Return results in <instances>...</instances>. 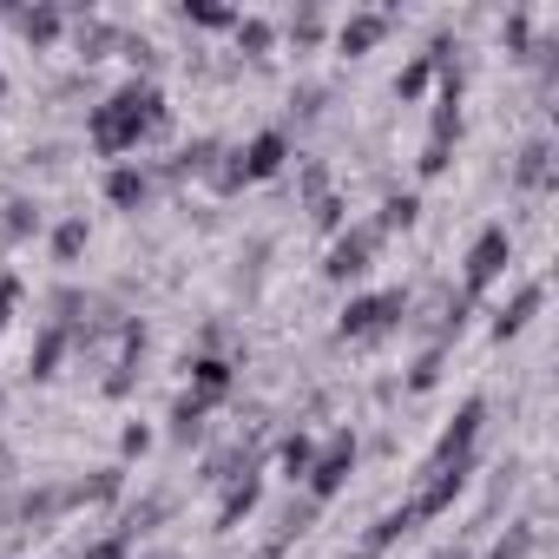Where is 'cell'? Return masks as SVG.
Wrapping results in <instances>:
<instances>
[{
  "instance_id": "cell-21",
  "label": "cell",
  "mask_w": 559,
  "mask_h": 559,
  "mask_svg": "<svg viewBox=\"0 0 559 559\" xmlns=\"http://www.w3.org/2000/svg\"><path fill=\"white\" fill-rule=\"evenodd\" d=\"M86 243H93L86 217H67V224H53V263H80V257H86Z\"/></svg>"
},
{
  "instance_id": "cell-28",
  "label": "cell",
  "mask_w": 559,
  "mask_h": 559,
  "mask_svg": "<svg viewBox=\"0 0 559 559\" xmlns=\"http://www.w3.org/2000/svg\"><path fill=\"white\" fill-rule=\"evenodd\" d=\"M290 40H297V47H317V40H323V14H317V8L290 14Z\"/></svg>"
},
{
  "instance_id": "cell-24",
  "label": "cell",
  "mask_w": 559,
  "mask_h": 559,
  "mask_svg": "<svg viewBox=\"0 0 559 559\" xmlns=\"http://www.w3.org/2000/svg\"><path fill=\"white\" fill-rule=\"evenodd\" d=\"M230 34H237V47H243L250 60H263V53H270V40H276V27H270L263 14H237V27H230Z\"/></svg>"
},
{
  "instance_id": "cell-7",
  "label": "cell",
  "mask_w": 559,
  "mask_h": 559,
  "mask_svg": "<svg viewBox=\"0 0 559 559\" xmlns=\"http://www.w3.org/2000/svg\"><path fill=\"white\" fill-rule=\"evenodd\" d=\"M480 421H487V402H467V408L448 421V435L435 441V467H454V461H467V454H474V435H480Z\"/></svg>"
},
{
  "instance_id": "cell-29",
  "label": "cell",
  "mask_w": 559,
  "mask_h": 559,
  "mask_svg": "<svg viewBox=\"0 0 559 559\" xmlns=\"http://www.w3.org/2000/svg\"><path fill=\"white\" fill-rule=\"evenodd\" d=\"M310 217H317V230H330V237H336V230H343V198H330V191H323V198H310Z\"/></svg>"
},
{
  "instance_id": "cell-17",
  "label": "cell",
  "mask_w": 559,
  "mask_h": 559,
  "mask_svg": "<svg viewBox=\"0 0 559 559\" xmlns=\"http://www.w3.org/2000/svg\"><path fill=\"white\" fill-rule=\"evenodd\" d=\"M217 158H224V145H217V139H191V145L171 158V178H211V171H217Z\"/></svg>"
},
{
  "instance_id": "cell-22",
  "label": "cell",
  "mask_w": 559,
  "mask_h": 559,
  "mask_svg": "<svg viewBox=\"0 0 559 559\" xmlns=\"http://www.w3.org/2000/svg\"><path fill=\"white\" fill-rule=\"evenodd\" d=\"M204 408H211L204 395H178L171 402V441H198L204 435Z\"/></svg>"
},
{
  "instance_id": "cell-23",
  "label": "cell",
  "mask_w": 559,
  "mask_h": 559,
  "mask_svg": "<svg viewBox=\"0 0 559 559\" xmlns=\"http://www.w3.org/2000/svg\"><path fill=\"white\" fill-rule=\"evenodd\" d=\"M0 230H8V243H27L40 230V204L34 198H8V217H0Z\"/></svg>"
},
{
  "instance_id": "cell-3",
  "label": "cell",
  "mask_w": 559,
  "mask_h": 559,
  "mask_svg": "<svg viewBox=\"0 0 559 559\" xmlns=\"http://www.w3.org/2000/svg\"><path fill=\"white\" fill-rule=\"evenodd\" d=\"M376 250H382V230L376 224H349V230L330 237L323 276H330V284H362V276L376 270Z\"/></svg>"
},
{
  "instance_id": "cell-6",
  "label": "cell",
  "mask_w": 559,
  "mask_h": 559,
  "mask_svg": "<svg viewBox=\"0 0 559 559\" xmlns=\"http://www.w3.org/2000/svg\"><path fill=\"white\" fill-rule=\"evenodd\" d=\"M237 165H243V178H250V185H263V178H276V171L290 165V139L270 126V132H257L250 145H237Z\"/></svg>"
},
{
  "instance_id": "cell-4",
  "label": "cell",
  "mask_w": 559,
  "mask_h": 559,
  "mask_svg": "<svg viewBox=\"0 0 559 559\" xmlns=\"http://www.w3.org/2000/svg\"><path fill=\"white\" fill-rule=\"evenodd\" d=\"M507 263H513V237H507V224H487V230L474 237V250H467L461 297H467V304L487 297V284H493V276H507Z\"/></svg>"
},
{
  "instance_id": "cell-36",
  "label": "cell",
  "mask_w": 559,
  "mask_h": 559,
  "mask_svg": "<svg viewBox=\"0 0 559 559\" xmlns=\"http://www.w3.org/2000/svg\"><path fill=\"white\" fill-rule=\"evenodd\" d=\"M145 559H171V552H145Z\"/></svg>"
},
{
  "instance_id": "cell-12",
  "label": "cell",
  "mask_w": 559,
  "mask_h": 559,
  "mask_svg": "<svg viewBox=\"0 0 559 559\" xmlns=\"http://www.w3.org/2000/svg\"><path fill=\"white\" fill-rule=\"evenodd\" d=\"M539 304H546V290H539V284H526V290H520V297H513V304L493 317V343H513V336H520V330L539 317Z\"/></svg>"
},
{
  "instance_id": "cell-15",
  "label": "cell",
  "mask_w": 559,
  "mask_h": 559,
  "mask_svg": "<svg viewBox=\"0 0 559 559\" xmlns=\"http://www.w3.org/2000/svg\"><path fill=\"white\" fill-rule=\"evenodd\" d=\"M119 493H126V467H99L93 480L67 487V500H73V507H112Z\"/></svg>"
},
{
  "instance_id": "cell-10",
  "label": "cell",
  "mask_w": 559,
  "mask_h": 559,
  "mask_svg": "<svg viewBox=\"0 0 559 559\" xmlns=\"http://www.w3.org/2000/svg\"><path fill=\"white\" fill-rule=\"evenodd\" d=\"M389 40V14H349L343 27H336V47L356 60V53H376Z\"/></svg>"
},
{
  "instance_id": "cell-37",
  "label": "cell",
  "mask_w": 559,
  "mask_h": 559,
  "mask_svg": "<svg viewBox=\"0 0 559 559\" xmlns=\"http://www.w3.org/2000/svg\"><path fill=\"white\" fill-rule=\"evenodd\" d=\"M435 559H454V552H435Z\"/></svg>"
},
{
  "instance_id": "cell-35",
  "label": "cell",
  "mask_w": 559,
  "mask_h": 559,
  "mask_svg": "<svg viewBox=\"0 0 559 559\" xmlns=\"http://www.w3.org/2000/svg\"><path fill=\"white\" fill-rule=\"evenodd\" d=\"M0 99H8V73H0Z\"/></svg>"
},
{
  "instance_id": "cell-26",
  "label": "cell",
  "mask_w": 559,
  "mask_h": 559,
  "mask_svg": "<svg viewBox=\"0 0 559 559\" xmlns=\"http://www.w3.org/2000/svg\"><path fill=\"white\" fill-rule=\"evenodd\" d=\"M415 217H421V198H415V191H402V198H389V204H382V217H376V230L389 237V230H408Z\"/></svg>"
},
{
  "instance_id": "cell-16",
  "label": "cell",
  "mask_w": 559,
  "mask_h": 559,
  "mask_svg": "<svg viewBox=\"0 0 559 559\" xmlns=\"http://www.w3.org/2000/svg\"><path fill=\"white\" fill-rule=\"evenodd\" d=\"M230 382H237V376H230V362H224V356H198V362H191V395L224 402V395H230Z\"/></svg>"
},
{
  "instance_id": "cell-19",
  "label": "cell",
  "mask_w": 559,
  "mask_h": 559,
  "mask_svg": "<svg viewBox=\"0 0 559 559\" xmlns=\"http://www.w3.org/2000/svg\"><path fill=\"white\" fill-rule=\"evenodd\" d=\"M441 53H448V47H435V53H415V60L395 73V99H421V93H428V80H435V67H441Z\"/></svg>"
},
{
  "instance_id": "cell-18",
  "label": "cell",
  "mask_w": 559,
  "mask_h": 559,
  "mask_svg": "<svg viewBox=\"0 0 559 559\" xmlns=\"http://www.w3.org/2000/svg\"><path fill=\"white\" fill-rule=\"evenodd\" d=\"M276 467H284V480H310V467H317V441L297 428V435H284V448H276Z\"/></svg>"
},
{
  "instance_id": "cell-32",
  "label": "cell",
  "mask_w": 559,
  "mask_h": 559,
  "mask_svg": "<svg viewBox=\"0 0 559 559\" xmlns=\"http://www.w3.org/2000/svg\"><path fill=\"white\" fill-rule=\"evenodd\" d=\"M14 304H21V276H14V270H0V330H8Z\"/></svg>"
},
{
  "instance_id": "cell-20",
  "label": "cell",
  "mask_w": 559,
  "mask_h": 559,
  "mask_svg": "<svg viewBox=\"0 0 559 559\" xmlns=\"http://www.w3.org/2000/svg\"><path fill=\"white\" fill-rule=\"evenodd\" d=\"M60 356H67V323H47V330H40V343H34V356H27L34 382H47V376L60 369Z\"/></svg>"
},
{
  "instance_id": "cell-8",
  "label": "cell",
  "mask_w": 559,
  "mask_h": 559,
  "mask_svg": "<svg viewBox=\"0 0 559 559\" xmlns=\"http://www.w3.org/2000/svg\"><path fill=\"white\" fill-rule=\"evenodd\" d=\"M8 21L21 27V40H27L34 53L60 47V34H67V14H60V8H47V0H40V8H8Z\"/></svg>"
},
{
  "instance_id": "cell-33",
  "label": "cell",
  "mask_w": 559,
  "mask_h": 559,
  "mask_svg": "<svg viewBox=\"0 0 559 559\" xmlns=\"http://www.w3.org/2000/svg\"><path fill=\"white\" fill-rule=\"evenodd\" d=\"M435 376H441V349H428V356L408 369V389H435Z\"/></svg>"
},
{
  "instance_id": "cell-30",
  "label": "cell",
  "mask_w": 559,
  "mask_h": 559,
  "mask_svg": "<svg viewBox=\"0 0 559 559\" xmlns=\"http://www.w3.org/2000/svg\"><path fill=\"white\" fill-rule=\"evenodd\" d=\"M526 552H533V526H513V533H507L487 559H526Z\"/></svg>"
},
{
  "instance_id": "cell-5",
  "label": "cell",
  "mask_w": 559,
  "mask_h": 559,
  "mask_svg": "<svg viewBox=\"0 0 559 559\" xmlns=\"http://www.w3.org/2000/svg\"><path fill=\"white\" fill-rule=\"evenodd\" d=\"M349 474H356V435H336L323 454H317V467H310V480H304V493L323 507V500H336L343 487H349Z\"/></svg>"
},
{
  "instance_id": "cell-25",
  "label": "cell",
  "mask_w": 559,
  "mask_h": 559,
  "mask_svg": "<svg viewBox=\"0 0 559 559\" xmlns=\"http://www.w3.org/2000/svg\"><path fill=\"white\" fill-rule=\"evenodd\" d=\"M185 27H211V34H230L237 27V8H217V0H191V8L178 14Z\"/></svg>"
},
{
  "instance_id": "cell-31",
  "label": "cell",
  "mask_w": 559,
  "mask_h": 559,
  "mask_svg": "<svg viewBox=\"0 0 559 559\" xmlns=\"http://www.w3.org/2000/svg\"><path fill=\"white\" fill-rule=\"evenodd\" d=\"M126 552H132V539H126V533H106V539H93L80 559H126Z\"/></svg>"
},
{
  "instance_id": "cell-14",
  "label": "cell",
  "mask_w": 559,
  "mask_h": 559,
  "mask_svg": "<svg viewBox=\"0 0 559 559\" xmlns=\"http://www.w3.org/2000/svg\"><path fill=\"white\" fill-rule=\"evenodd\" d=\"M73 500H67V487H40V493H21V526L27 533H47L60 513H67Z\"/></svg>"
},
{
  "instance_id": "cell-13",
  "label": "cell",
  "mask_w": 559,
  "mask_h": 559,
  "mask_svg": "<svg viewBox=\"0 0 559 559\" xmlns=\"http://www.w3.org/2000/svg\"><path fill=\"white\" fill-rule=\"evenodd\" d=\"M257 493H263V480H257V474L243 467V474L230 480V493H224V507H217V533H230L237 520H250V513H257Z\"/></svg>"
},
{
  "instance_id": "cell-34",
  "label": "cell",
  "mask_w": 559,
  "mask_h": 559,
  "mask_svg": "<svg viewBox=\"0 0 559 559\" xmlns=\"http://www.w3.org/2000/svg\"><path fill=\"white\" fill-rule=\"evenodd\" d=\"M145 448H152V428H139V421H132V428L119 435V454L132 461V454H145Z\"/></svg>"
},
{
  "instance_id": "cell-1",
  "label": "cell",
  "mask_w": 559,
  "mask_h": 559,
  "mask_svg": "<svg viewBox=\"0 0 559 559\" xmlns=\"http://www.w3.org/2000/svg\"><path fill=\"white\" fill-rule=\"evenodd\" d=\"M171 126V112H165V93H158V80L152 73H139V80H126L119 93H106L93 112H86V145L99 152V158H112V165H126L145 139H158Z\"/></svg>"
},
{
  "instance_id": "cell-27",
  "label": "cell",
  "mask_w": 559,
  "mask_h": 559,
  "mask_svg": "<svg viewBox=\"0 0 559 559\" xmlns=\"http://www.w3.org/2000/svg\"><path fill=\"white\" fill-rule=\"evenodd\" d=\"M106 47H119V34L106 21H86L80 27V60H106Z\"/></svg>"
},
{
  "instance_id": "cell-2",
  "label": "cell",
  "mask_w": 559,
  "mask_h": 559,
  "mask_svg": "<svg viewBox=\"0 0 559 559\" xmlns=\"http://www.w3.org/2000/svg\"><path fill=\"white\" fill-rule=\"evenodd\" d=\"M402 317H408V290H369V297H349L336 336H343V343H376V336H389Z\"/></svg>"
},
{
  "instance_id": "cell-11",
  "label": "cell",
  "mask_w": 559,
  "mask_h": 559,
  "mask_svg": "<svg viewBox=\"0 0 559 559\" xmlns=\"http://www.w3.org/2000/svg\"><path fill=\"white\" fill-rule=\"evenodd\" d=\"M513 185H520V191H546V185H552V145H546V139H526V145H520Z\"/></svg>"
},
{
  "instance_id": "cell-9",
  "label": "cell",
  "mask_w": 559,
  "mask_h": 559,
  "mask_svg": "<svg viewBox=\"0 0 559 559\" xmlns=\"http://www.w3.org/2000/svg\"><path fill=\"white\" fill-rule=\"evenodd\" d=\"M145 198H152V171H139V165H112L106 171V204L112 211H145Z\"/></svg>"
}]
</instances>
